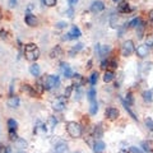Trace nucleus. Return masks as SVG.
<instances>
[{
  "mask_svg": "<svg viewBox=\"0 0 153 153\" xmlns=\"http://www.w3.org/2000/svg\"><path fill=\"white\" fill-rule=\"evenodd\" d=\"M61 70H63V73H64V75L66 76V78H71V76H73L71 69H70V66L68 64H65V63L61 64Z\"/></svg>",
  "mask_w": 153,
  "mask_h": 153,
  "instance_id": "aec40b11",
  "label": "nucleus"
},
{
  "mask_svg": "<svg viewBox=\"0 0 153 153\" xmlns=\"http://www.w3.org/2000/svg\"><path fill=\"white\" fill-rule=\"evenodd\" d=\"M0 18H1V9H0Z\"/></svg>",
  "mask_w": 153,
  "mask_h": 153,
  "instance_id": "864d4df0",
  "label": "nucleus"
},
{
  "mask_svg": "<svg viewBox=\"0 0 153 153\" xmlns=\"http://www.w3.org/2000/svg\"><path fill=\"white\" fill-rule=\"evenodd\" d=\"M146 45L148 47H153V33H149L146 37Z\"/></svg>",
  "mask_w": 153,
  "mask_h": 153,
  "instance_id": "7c9ffc66",
  "label": "nucleus"
},
{
  "mask_svg": "<svg viewBox=\"0 0 153 153\" xmlns=\"http://www.w3.org/2000/svg\"><path fill=\"white\" fill-rule=\"evenodd\" d=\"M103 9H105V4L102 1H100V0H96V1L92 3V5H91V10L93 13H100Z\"/></svg>",
  "mask_w": 153,
  "mask_h": 153,
  "instance_id": "f8f14e48",
  "label": "nucleus"
},
{
  "mask_svg": "<svg viewBox=\"0 0 153 153\" xmlns=\"http://www.w3.org/2000/svg\"><path fill=\"white\" fill-rule=\"evenodd\" d=\"M148 18H149V21L153 23V9H152L149 13H148Z\"/></svg>",
  "mask_w": 153,
  "mask_h": 153,
  "instance_id": "de8ad7c7",
  "label": "nucleus"
},
{
  "mask_svg": "<svg viewBox=\"0 0 153 153\" xmlns=\"http://www.w3.org/2000/svg\"><path fill=\"white\" fill-rule=\"evenodd\" d=\"M30 73H31L33 76H40V74H41L40 65H38V64H32V65L30 66Z\"/></svg>",
  "mask_w": 153,
  "mask_h": 153,
  "instance_id": "6ab92c4d",
  "label": "nucleus"
},
{
  "mask_svg": "<svg viewBox=\"0 0 153 153\" xmlns=\"http://www.w3.org/2000/svg\"><path fill=\"white\" fill-rule=\"evenodd\" d=\"M16 143H17V144H19V149H25V148L27 147V143H26L25 140L19 139V138H18V140H17Z\"/></svg>",
  "mask_w": 153,
  "mask_h": 153,
  "instance_id": "e433bc0d",
  "label": "nucleus"
},
{
  "mask_svg": "<svg viewBox=\"0 0 153 153\" xmlns=\"http://www.w3.org/2000/svg\"><path fill=\"white\" fill-rule=\"evenodd\" d=\"M66 131H68L70 138L76 139V138L82 137L83 129H82V126H80V124H78L76 121H69L68 124H66Z\"/></svg>",
  "mask_w": 153,
  "mask_h": 153,
  "instance_id": "f03ea898",
  "label": "nucleus"
},
{
  "mask_svg": "<svg viewBox=\"0 0 153 153\" xmlns=\"http://www.w3.org/2000/svg\"><path fill=\"white\" fill-rule=\"evenodd\" d=\"M143 100H144L146 102L148 103H151L152 102V100H153V92L149 89V91H144L143 92Z\"/></svg>",
  "mask_w": 153,
  "mask_h": 153,
  "instance_id": "5701e85b",
  "label": "nucleus"
},
{
  "mask_svg": "<svg viewBox=\"0 0 153 153\" xmlns=\"http://www.w3.org/2000/svg\"><path fill=\"white\" fill-rule=\"evenodd\" d=\"M129 151L133 152V153H140V149H139V148H137V147H131Z\"/></svg>",
  "mask_w": 153,
  "mask_h": 153,
  "instance_id": "c03bdc74",
  "label": "nucleus"
},
{
  "mask_svg": "<svg viewBox=\"0 0 153 153\" xmlns=\"http://www.w3.org/2000/svg\"><path fill=\"white\" fill-rule=\"evenodd\" d=\"M114 78H115V74H114L112 70H106V71H105V74H103V80H105L106 83L112 82Z\"/></svg>",
  "mask_w": 153,
  "mask_h": 153,
  "instance_id": "412c9836",
  "label": "nucleus"
},
{
  "mask_svg": "<svg viewBox=\"0 0 153 153\" xmlns=\"http://www.w3.org/2000/svg\"><path fill=\"white\" fill-rule=\"evenodd\" d=\"M101 68H102V69L108 68V60H103V61H102V63H101Z\"/></svg>",
  "mask_w": 153,
  "mask_h": 153,
  "instance_id": "79ce46f5",
  "label": "nucleus"
},
{
  "mask_svg": "<svg viewBox=\"0 0 153 153\" xmlns=\"http://www.w3.org/2000/svg\"><path fill=\"white\" fill-rule=\"evenodd\" d=\"M55 153H68V144L65 142H59L55 146Z\"/></svg>",
  "mask_w": 153,
  "mask_h": 153,
  "instance_id": "2eb2a0df",
  "label": "nucleus"
},
{
  "mask_svg": "<svg viewBox=\"0 0 153 153\" xmlns=\"http://www.w3.org/2000/svg\"><path fill=\"white\" fill-rule=\"evenodd\" d=\"M41 80H42V85H44L45 91H50L52 88H55L60 83V78L57 75H47Z\"/></svg>",
  "mask_w": 153,
  "mask_h": 153,
  "instance_id": "7ed1b4c3",
  "label": "nucleus"
},
{
  "mask_svg": "<svg viewBox=\"0 0 153 153\" xmlns=\"http://www.w3.org/2000/svg\"><path fill=\"white\" fill-rule=\"evenodd\" d=\"M25 22H26V25L30 27H37V25H38L37 18L31 13H27L25 16Z\"/></svg>",
  "mask_w": 153,
  "mask_h": 153,
  "instance_id": "1a4fd4ad",
  "label": "nucleus"
},
{
  "mask_svg": "<svg viewBox=\"0 0 153 153\" xmlns=\"http://www.w3.org/2000/svg\"><path fill=\"white\" fill-rule=\"evenodd\" d=\"M137 56L140 57V59H144L146 56H148V52H149V47H148L146 44L144 45H139L137 47Z\"/></svg>",
  "mask_w": 153,
  "mask_h": 153,
  "instance_id": "6e6552de",
  "label": "nucleus"
},
{
  "mask_svg": "<svg viewBox=\"0 0 153 153\" xmlns=\"http://www.w3.org/2000/svg\"><path fill=\"white\" fill-rule=\"evenodd\" d=\"M105 115H106V117L108 119V120L114 121L119 117V110L116 107H107L106 111H105Z\"/></svg>",
  "mask_w": 153,
  "mask_h": 153,
  "instance_id": "0eeeda50",
  "label": "nucleus"
},
{
  "mask_svg": "<svg viewBox=\"0 0 153 153\" xmlns=\"http://www.w3.org/2000/svg\"><path fill=\"white\" fill-rule=\"evenodd\" d=\"M146 125H147V128L148 129H149V130L151 131H153V120H152V119L151 117H146Z\"/></svg>",
  "mask_w": 153,
  "mask_h": 153,
  "instance_id": "72a5a7b5",
  "label": "nucleus"
},
{
  "mask_svg": "<svg viewBox=\"0 0 153 153\" xmlns=\"http://www.w3.org/2000/svg\"><path fill=\"white\" fill-rule=\"evenodd\" d=\"M17 3H18V0H9V7L14 8V7L17 5Z\"/></svg>",
  "mask_w": 153,
  "mask_h": 153,
  "instance_id": "37998d69",
  "label": "nucleus"
},
{
  "mask_svg": "<svg viewBox=\"0 0 153 153\" xmlns=\"http://www.w3.org/2000/svg\"><path fill=\"white\" fill-rule=\"evenodd\" d=\"M4 153H12V149L9 147H5V151H4Z\"/></svg>",
  "mask_w": 153,
  "mask_h": 153,
  "instance_id": "8fccbe9b",
  "label": "nucleus"
},
{
  "mask_svg": "<svg viewBox=\"0 0 153 153\" xmlns=\"http://www.w3.org/2000/svg\"><path fill=\"white\" fill-rule=\"evenodd\" d=\"M66 106V97H57L51 102V107L55 111H63Z\"/></svg>",
  "mask_w": 153,
  "mask_h": 153,
  "instance_id": "423d86ee",
  "label": "nucleus"
},
{
  "mask_svg": "<svg viewBox=\"0 0 153 153\" xmlns=\"http://www.w3.org/2000/svg\"><path fill=\"white\" fill-rule=\"evenodd\" d=\"M88 100H89V102L96 100V89H94V87L89 88V91H88Z\"/></svg>",
  "mask_w": 153,
  "mask_h": 153,
  "instance_id": "c756f323",
  "label": "nucleus"
},
{
  "mask_svg": "<svg viewBox=\"0 0 153 153\" xmlns=\"http://www.w3.org/2000/svg\"><path fill=\"white\" fill-rule=\"evenodd\" d=\"M142 148H143L144 151H147V152H152V151H153V144H152V142H149V140L143 142V143H142Z\"/></svg>",
  "mask_w": 153,
  "mask_h": 153,
  "instance_id": "cd10ccee",
  "label": "nucleus"
},
{
  "mask_svg": "<svg viewBox=\"0 0 153 153\" xmlns=\"http://www.w3.org/2000/svg\"><path fill=\"white\" fill-rule=\"evenodd\" d=\"M63 54H64V51H63V49H61V46L56 45L54 49L50 51V57H51V59H57V57L63 56Z\"/></svg>",
  "mask_w": 153,
  "mask_h": 153,
  "instance_id": "9b49d317",
  "label": "nucleus"
},
{
  "mask_svg": "<svg viewBox=\"0 0 153 153\" xmlns=\"http://www.w3.org/2000/svg\"><path fill=\"white\" fill-rule=\"evenodd\" d=\"M8 106L10 108H16L19 106V103H21V101H19V97H17V96H12V97L8 98Z\"/></svg>",
  "mask_w": 153,
  "mask_h": 153,
  "instance_id": "f3484780",
  "label": "nucleus"
},
{
  "mask_svg": "<svg viewBox=\"0 0 153 153\" xmlns=\"http://www.w3.org/2000/svg\"><path fill=\"white\" fill-rule=\"evenodd\" d=\"M9 139H10L12 142H17L18 140L17 130H9Z\"/></svg>",
  "mask_w": 153,
  "mask_h": 153,
  "instance_id": "473e14b6",
  "label": "nucleus"
},
{
  "mask_svg": "<svg viewBox=\"0 0 153 153\" xmlns=\"http://www.w3.org/2000/svg\"><path fill=\"white\" fill-rule=\"evenodd\" d=\"M82 47H83V45H82V44H76L75 46L71 47V50L69 51V55H70V56H74V55L76 54V52H79L80 50H82Z\"/></svg>",
  "mask_w": 153,
  "mask_h": 153,
  "instance_id": "bb28decb",
  "label": "nucleus"
},
{
  "mask_svg": "<svg viewBox=\"0 0 153 153\" xmlns=\"http://www.w3.org/2000/svg\"><path fill=\"white\" fill-rule=\"evenodd\" d=\"M97 111H98V103H97V101H91V106H89V114L91 115H96L97 114Z\"/></svg>",
  "mask_w": 153,
  "mask_h": 153,
  "instance_id": "b1692460",
  "label": "nucleus"
},
{
  "mask_svg": "<svg viewBox=\"0 0 153 153\" xmlns=\"http://www.w3.org/2000/svg\"><path fill=\"white\" fill-rule=\"evenodd\" d=\"M105 148H106V144H105V142L102 140H96V143L93 144V151L96 153H102L105 151Z\"/></svg>",
  "mask_w": 153,
  "mask_h": 153,
  "instance_id": "dca6fc26",
  "label": "nucleus"
},
{
  "mask_svg": "<svg viewBox=\"0 0 153 153\" xmlns=\"http://www.w3.org/2000/svg\"><path fill=\"white\" fill-rule=\"evenodd\" d=\"M119 153H130V151H128V149H120V151H119Z\"/></svg>",
  "mask_w": 153,
  "mask_h": 153,
  "instance_id": "3c124183",
  "label": "nucleus"
},
{
  "mask_svg": "<svg viewBox=\"0 0 153 153\" xmlns=\"http://www.w3.org/2000/svg\"><path fill=\"white\" fill-rule=\"evenodd\" d=\"M22 91L23 92H27L28 94L31 96V97H37L38 93H37V91L35 89V87H31L30 84H23L22 85Z\"/></svg>",
  "mask_w": 153,
  "mask_h": 153,
  "instance_id": "4468645a",
  "label": "nucleus"
},
{
  "mask_svg": "<svg viewBox=\"0 0 153 153\" xmlns=\"http://www.w3.org/2000/svg\"><path fill=\"white\" fill-rule=\"evenodd\" d=\"M98 76H100L98 71H93V73L91 74V76H89V83H91V85H96V84H97Z\"/></svg>",
  "mask_w": 153,
  "mask_h": 153,
  "instance_id": "393cba45",
  "label": "nucleus"
},
{
  "mask_svg": "<svg viewBox=\"0 0 153 153\" xmlns=\"http://www.w3.org/2000/svg\"><path fill=\"white\" fill-rule=\"evenodd\" d=\"M7 35H8V32H7V31H4V30L0 31V38H5Z\"/></svg>",
  "mask_w": 153,
  "mask_h": 153,
  "instance_id": "a18cd8bd",
  "label": "nucleus"
},
{
  "mask_svg": "<svg viewBox=\"0 0 153 153\" xmlns=\"http://www.w3.org/2000/svg\"><path fill=\"white\" fill-rule=\"evenodd\" d=\"M8 128H9V130H17L18 123L14 120V119H9L8 120Z\"/></svg>",
  "mask_w": 153,
  "mask_h": 153,
  "instance_id": "c85d7f7f",
  "label": "nucleus"
},
{
  "mask_svg": "<svg viewBox=\"0 0 153 153\" xmlns=\"http://www.w3.org/2000/svg\"><path fill=\"white\" fill-rule=\"evenodd\" d=\"M25 56L27 60L36 61L40 57V49L36 46V44H26L25 45Z\"/></svg>",
  "mask_w": 153,
  "mask_h": 153,
  "instance_id": "f257e3e1",
  "label": "nucleus"
},
{
  "mask_svg": "<svg viewBox=\"0 0 153 153\" xmlns=\"http://www.w3.org/2000/svg\"><path fill=\"white\" fill-rule=\"evenodd\" d=\"M79 0H69V4H70V7H73V5H75L76 3H78Z\"/></svg>",
  "mask_w": 153,
  "mask_h": 153,
  "instance_id": "09e8293b",
  "label": "nucleus"
},
{
  "mask_svg": "<svg viewBox=\"0 0 153 153\" xmlns=\"http://www.w3.org/2000/svg\"><path fill=\"white\" fill-rule=\"evenodd\" d=\"M71 92H73V85H69V87H68V88H66V89H65V97H66V98H68V97H69V96L71 94Z\"/></svg>",
  "mask_w": 153,
  "mask_h": 153,
  "instance_id": "58836bf2",
  "label": "nucleus"
},
{
  "mask_svg": "<svg viewBox=\"0 0 153 153\" xmlns=\"http://www.w3.org/2000/svg\"><path fill=\"white\" fill-rule=\"evenodd\" d=\"M112 1H114L115 4H119V3H121V1H123V0H112Z\"/></svg>",
  "mask_w": 153,
  "mask_h": 153,
  "instance_id": "603ef678",
  "label": "nucleus"
},
{
  "mask_svg": "<svg viewBox=\"0 0 153 153\" xmlns=\"http://www.w3.org/2000/svg\"><path fill=\"white\" fill-rule=\"evenodd\" d=\"M71 78H74V85H76V87H82V85L85 83V79L80 74H75V75L71 76Z\"/></svg>",
  "mask_w": 153,
  "mask_h": 153,
  "instance_id": "a211bd4d",
  "label": "nucleus"
},
{
  "mask_svg": "<svg viewBox=\"0 0 153 153\" xmlns=\"http://www.w3.org/2000/svg\"><path fill=\"white\" fill-rule=\"evenodd\" d=\"M102 134H103V130H102L101 126H96L94 128V130H93V138L94 139H100V138L102 137Z\"/></svg>",
  "mask_w": 153,
  "mask_h": 153,
  "instance_id": "a878e982",
  "label": "nucleus"
},
{
  "mask_svg": "<svg viewBox=\"0 0 153 153\" xmlns=\"http://www.w3.org/2000/svg\"><path fill=\"white\" fill-rule=\"evenodd\" d=\"M108 68L111 70L116 69L117 68V61L116 60H108Z\"/></svg>",
  "mask_w": 153,
  "mask_h": 153,
  "instance_id": "c9c22d12",
  "label": "nucleus"
},
{
  "mask_svg": "<svg viewBox=\"0 0 153 153\" xmlns=\"http://www.w3.org/2000/svg\"><path fill=\"white\" fill-rule=\"evenodd\" d=\"M123 105H124V107H125V110L128 111V114L130 115V117H133V120H135V121H137V120H138V117H137V115L133 112V110H131V107H130V105L126 103V101H124V100H123Z\"/></svg>",
  "mask_w": 153,
  "mask_h": 153,
  "instance_id": "4be33fe9",
  "label": "nucleus"
},
{
  "mask_svg": "<svg viewBox=\"0 0 153 153\" xmlns=\"http://www.w3.org/2000/svg\"><path fill=\"white\" fill-rule=\"evenodd\" d=\"M140 23H142V19H140V18H134L133 21L129 23V26H130L131 28H137L138 26L140 25Z\"/></svg>",
  "mask_w": 153,
  "mask_h": 153,
  "instance_id": "2f4dec72",
  "label": "nucleus"
},
{
  "mask_svg": "<svg viewBox=\"0 0 153 153\" xmlns=\"http://www.w3.org/2000/svg\"><path fill=\"white\" fill-rule=\"evenodd\" d=\"M96 51L98 52L100 56H106L108 52L111 51V46H110V45H102V46L96 45Z\"/></svg>",
  "mask_w": 153,
  "mask_h": 153,
  "instance_id": "9d476101",
  "label": "nucleus"
},
{
  "mask_svg": "<svg viewBox=\"0 0 153 153\" xmlns=\"http://www.w3.org/2000/svg\"><path fill=\"white\" fill-rule=\"evenodd\" d=\"M116 18H117L116 14H112L111 21H110V25H111L112 28H116V27H117V21H116Z\"/></svg>",
  "mask_w": 153,
  "mask_h": 153,
  "instance_id": "f704fd0d",
  "label": "nucleus"
},
{
  "mask_svg": "<svg viewBox=\"0 0 153 153\" xmlns=\"http://www.w3.org/2000/svg\"><path fill=\"white\" fill-rule=\"evenodd\" d=\"M126 101H128V103L129 105H133V102H134V100H133V94L129 92L128 94H126Z\"/></svg>",
  "mask_w": 153,
  "mask_h": 153,
  "instance_id": "ea45409f",
  "label": "nucleus"
},
{
  "mask_svg": "<svg viewBox=\"0 0 153 153\" xmlns=\"http://www.w3.org/2000/svg\"><path fill=\"white\" fill-rule=\"evenodd\" d=\"M65 26H66V23H65V22H59V23H56V28H59V30L64 28Z\"/></svg>",
  "mask_w": 153,
  "mask_h": 153,
  "instance_id": "a19ab883",
  "label": "nucleus"
},
{
  "mask_svg": "<svg viewBox=\"0 0 153 153\" xmlns=\"http://www.w3.org/2000/svg\"><path fill=\"white\" fill-rule=\"evenodd\" d=\"M44 3L47 7H55L56 5V0H44Z\"/></svg>",
  "mask_w": 153,
  "mask_h": 153,
  "instance_id": "4c0bfd02",
  "label": "nucleus"
},
{
  "mask_svg": "<svg viewBox=\"0 0 153 153\" xmlns=\"http://www.w3.org/2000/svg\"><path fill=\"white\" fill-rule=\"evenodd\" d=\"M134 50H135L134 42H133L131 40H126V41L123 44V46H121V55L128 57V56H130V55L133 54Z\"/></svg>",
  "mask_w": 153,
  "mask_h": 153,
  "instance_id": "20e7f679",
  "label": "nucleus"
},
{
  "mask_svg": "<svg viewBox=\"0 0 153 153\" xmlns=\"http://www.w3.org/2000/svg\"><path fill=\"white\" fill-rule=\"evenodd\" d=\"M117 12L123 13V14H126V13L131 12V8H130V5H129L128 3L121 1V3H119V5H117Z\"/></svg>",
  "mask_w": 153,
  "mask_h": 153,
  "instance_id": "ddd939ff",
  "label": "nucleus"
},
{
  "mask_svg": "<svg viewBox=\"0 0 153 153\" xmlns=\"http://www.w3.org/2000/svg\"><path fill=\"white\" fill-rule=\"evenodd\" d=\"M66 14H68V17L69 18H73V9H68V10H66Z\"/></svg>",
  "mask_w": 153,
  "mask_h": 153,
  "instance_id": "49530a36",
  "label": "nucleus"
},
{
  "mask_svg": "<svg viewBox=\"0 0 153 153\" xmlns=\"http://www.w3.org/2000/svg\"><path fill=\"white\" fill-rule=\"evenodd\" d=\"M80 36H82V32H80V30L76 26H71L70 28V32L66 33V35H64L63 40L64 41H70V40H76V38H79Z\"/></svg>",
  "mask_w": 153,
  "mask_h": 153,
  "instance_id": "39448f33",
  "label": "nucleus"
}]
</instances>
